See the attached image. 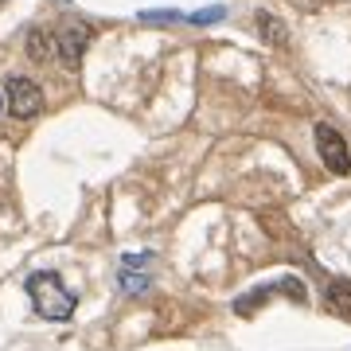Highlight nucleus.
<instances>
[{
    "label": "nucleus",
    "instance_id": "f257e3e1",
    "mask_svg": "<svg viewBox=\"0 0 351 351\" xmlns=\"http://www.w3.org/2000/svg\"><path fill=\"white\" fill-rule=\"evenodd\" d=\"M27 293H32V304H36V313L43 320H66L75 313V297L59 281V274H32L27 277Z\"/></svg>",
    "mask_w": 351,
    "mask_h": 351
},
{
    "label": "nucleus",
    "instance_id": "f03ea898",
    "mask_svg": "<svg viewBox=\"0 0 351 351\" xmlns=\"http://www.w3.org/2000/svg\"><path fill=\"white\" fill-rule=\"evenodd\" d=\"M8 110H12V117H20V121L39 117V113H43V90H39L32 78L12 75L8 78Z\"/></svg>",
    "mask_w": 351,
    "mask_h": 351
},
{
    "label": "nucleus",
    "instance_id": "7ed1b4c3",
    "mask_svg": "<svg viewBox=\"0 0 351 351\" xmlns=\"http://www.w3.org/2000/svg\"><path fill=\"white\" fill-rule=\"evenodd\" d=\"M121 293L125 297H141V293H149L152 285V254H125L121 258Z\"/></svg>",
    "mask_w": 351,
    "mask_h": 351
},
{
    "label": "nucleus",
    "instance_id": "20e7f679",
    "mask_svg": "<svg viewBox=\"0 0 351 351\" xmlns=\"http://www.w3.org/2000/svg\"><path fill=\"white\" fill-rule=\"evenodd\" d=\"M316 149H320V160L328 164V172H351V156H348V141L339 137L332 125H316Z\"/></svg>",
    "mask_w": 351,
    "mask_h": 351
},
{
    "label": "nucleus",
    "instance_id": "39448f33",
    "mask_svg": "<svg viewBox=\"0 0 351 351\" xmlns=\"http://www.w3.org/2000/svg\"><path fill=\"white\" fill-rule=\"evenodd\" d=\"M90 47V27L86 24H63L55 32V59H63L66 66L82 63V51Z\"/></svg>",
    "mask_w": 351,
    "mask_h": 351
},
{
    "label": "nucleus",
    "instance_id": "423d86ee",
    "mask_svg": "<svg viewBox=\"0 0 351 351\" xmlns=\"http://www.w3.org/2000/svg\"><path fill=\"white\" fill-rule=\"evenodd\" d=\"M328 304H332L336 313L351 316V281H332V285H328Z\"/></svg>",
    "mask_w": 351,
    "mask_h": 351
},
{
    "label": "nucleus",
    "instance_id": "0eeeda50",
    "mask_svg": "<svg viewBox=\"0 0 351 351\" xmlns=\"http://www.w3.org/2000/svg\"><path fill=\"white\" fill-rule=\"evenodd\" d=\"M258 27H262V36L269 39L274 47H277V43L285 47V39H289V36H285V27L277 24V20H274V16H269V12H258Z\"/></svg>",
    "mask_w": 351,
    "mask_h": 351
},
{
    "label": "nucleus",
    "instance_id": "6e6552de",
    "mask_svg": "<svg viewBox=\"0 0 351 351\" xmlns=\"http://www.w3.org/2000/svg\"><path fill=\"white\" fill-rule=\"evenodd\" d=\"M141 20H145V24H172V20H188V16L184 12H176V8H156V12H141Z\"/></svg>",
    "mask_w": 351,
    "mask_h": 351
},
{
    "label": "nucleus",
    "instance_id": "1a4fd4ad",
    "mask_svg": "<svg viewBox=\"0 0 351 351\" xmlns=\"http://www.w3.org/2000/svg\"><path fill=\"white\" fill-rule=\"evenodd\" d=\"M226 16V4H211V8H199V12L188 16V24H215V20H223Z\"/></svg>",
    "mask_w": 351,
    "mask_h": 351
}]
</instances>
